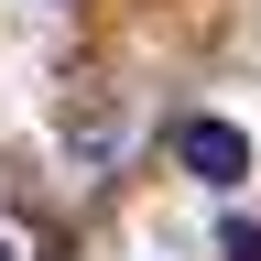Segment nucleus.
<instances>
[{
  "mask_svg": "<svg viewBox=\"0 0 261 261\" xmlns=\"http://www.w3.org/2000/svg\"><path fill=\"white\" fill-rule=\"evenodd\" d=\"M185 174H196V185H240V174H250V130H228V120H185Z\"/></svg>",
  "mask_w": 261,
  "mask_h": 261,
  "instance_id": "f257e3e1",
  "label": "nucleus"
},
{
  "mask_svg": "<svg viewBox=\"0 0 261 261\" xmlns=\"http://www.w3.org/2000/svg\"><path fill=\"white\" fill-rule=\"evenodd\" d=\"M218 261H261V228L240 218V228H228V240H218Z\"/></svg>",
  "mask_w": 261,
  "mask_h": 261,
  "instance_id": "f03ea898",
  "label": "nucleus"
},
{
  "mask_svg": "<svg viewBox=\"0 0 261 261\" xmlns=\"http://www.w3.org/2000/svg\"><path fill=\"white\" fill-rule=\"evenodd\" d=\"M0 261H22V250H11V240H0Z\"/></svg>",
  "mask_w": 261,
  "mask_h": 261,
  "instance_id": "7ed1b4c3",
  "label": "nucleus"
}]
</instances>
